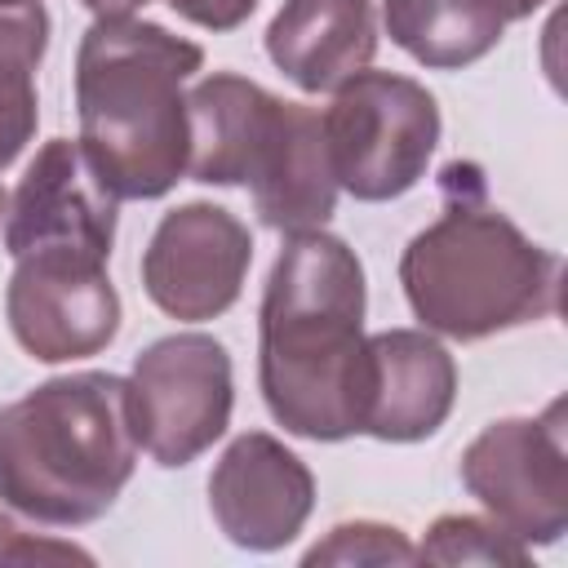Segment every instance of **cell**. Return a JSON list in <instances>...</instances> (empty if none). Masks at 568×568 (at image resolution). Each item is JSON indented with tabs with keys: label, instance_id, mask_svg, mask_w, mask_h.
I'll return each instance as SVG.
<instances>
[{
	"label": "cell",
	"instance_id": "6da1fadb",
	"mask_svg": "<svg viewBox=\"0 0 568 568\" xmlns=\"http://www.w3.org/2000/svg\"><path fill=\"white\" fill-rule=\"evenodd\" d=\"M368 284L342 235L297 231L271 262L257 306V386L266 413L297 439L359 435L368 377Z\"/></svg>",
	"mask_w": 568,
	"mask_h": 568
},
{
	"label": "cell",
	"instance_id": "7a4b0ae2",
	"mask_svg": "<svg viewBox=\"0 0 568 568\" xmlns=\"http://www.w3.org/2000/svg\"><path fill=\"white\" fill-rule=\"evenodd\" d=\"M444 209L399 253V284L422 328L484 342L559 311V253L528 240L484 191L470 160L439 173Z\"/></svg>",
	"mask_w": 568,
	"mask_h": 568
},
{
	"label": "cell",
	"instance_id": "3957f363",
	"mask_svg": "<svg viewBox=\"0 0 568 568\" xmlns=\"http://www.w3.org/2000/svg\"><path fill=\"white\" fill-rule=\"evenodd\" d=\"M204 49L146 18H93L75 49L80 146L120 200H160L186 178V80Z\"/></svg>",
	"mask_w": 568,
	"mask_h": 568
},
{
	"label": "cell",
	"instance_id": "277c9868",
	"mask_svg": "<svg viewBox=\"0 0 568 568\" xmlns=\"http://www.w3.org/2000/svg\"><path fill=\"white\" fill-rule=\"evenodd\" d=\"M129 377L62 373L0 404V501L44 528L102 519L138 466Z\"/></svg>",
	"mask_w": 568,
	"mask_h": 568
},
{
	"label": "cell",
	"instance_id": "5b68a950",
	"mask_svg": "<svg viewBox=\"0 0 568 568\" xmlns=\"http://www.w3.org/2000/svg\"><path fill=\"white\" fill-rule=\"evenodd\" d=\"M320 124L337 191L359 204H386L408 195L426 178L444 133L439 102L422 80L373 67L355 71L342 89H333Z\"/></svg>",
	"mask_w": 568,
	"mask_h": 568
},
{
	"label": "cell",
	"instance_id": "8992f818",
	"mask_svg": "<svg viewBox=\"0 0 568 568\" xmlns=\"http://www.w3.org/2000/svg\"><path fill=\"white\" fill-rule=\"evenodd\" d=\"M129 408L138 448L155 466H191L231 426L235 368L213 333H169L129 368Z\"/></svg>",
	"mask_w": 568,
	"mask_h": 568
},
{
	"label": "cell",
	"instance_id": "52a82bcc",
	"mask_svg": "<svg viewBox=\"0 0 568 568\" xmlns=\"http://www.w3.org/2000/svg\"><path fill=\"white\" fill-rule=\"evenodd\" d=\"M466 493L524 546L568 532V408L550 399L537 417H497L462 453Z\"/></svg>",
	"mask_w": 568,
	"mask_h": 568
},
{
	"label": "cell",
	"instance_id": "ba28073f",
	"mask_svg": "<svg viewBox=\"0 0 568 568\" xmlns=\"http://www.w3.org/2000/svg\"><path fill=\"white\" fill-rule=\"evenodd\" d=\"M248 266H253L248 226L213 200H186L155 222L138 271L146 297L169 320L204 324L240 302Z\"/></svg>",
	"mask_w": 568,
	"mask_h": 568
},
{
	"label": "cell",
	"instance_id": "9c48e42d",
	"mask_svg": "<svg viewBox=\"0 0 568 568\" xmlns=\"http://www.w3.org/2000/svg\"><path fill=\"white\" fill-rule=\"evenodd\" d=\"M4 320L31 359L71 364L115 342L124 306L106 262L75 253H31L13 262L4 284Z\"/></svg>",
	"mask_w": 568,
	"mask_h": 568
},
{
	"label": "cell",
	"instance_id": "30bf717a",
	"mask_svg": "<svg viewBox=\"0 0 568 568\" xmlns=\"http://www.w3.org/2000/svg\"><path fill=\"white\" fill-rule=\"evenodd\" d=\"M120 195L98 178L93 160L71 138H49L27 164L4 209V253H75L111 262Z\"/></svg>",
	"mask_w": 568,
	"mask_h": 568
},
{
	"label": "cell",
	"instance_id": "8fae6325",
	"mask_svg": "<svg viewBox=\"0 0 568 568\" xmlns=\"http://www.w3.org/2000/svg\"><path fill=\"white\" fill-rule=\"evenodd\" d=\"M209 510L231 546L271 555L306 528L315 510V475L271 430H244L213 462Z\"/></svg>",
	"mask_w": 568,
	"mask_h": 568
},
{
	"label": "cell",
	"instance_id": "7c38bea8",
	"mask_svg": "<svg viewBox=\"0 0 568 568\" xmlns=\"http://www.w3.org/2000/svg\"><path fill=\"white\" fill-rule=\"evenodd\" d=\"M457 404V359L430 328L368 333L359 435L382 444L430 439Z\"/></svg>",
	"mask_w": 568,
	"mask_h": 568
},
{
	"label": "cell",
	"instance_id": "4fadbf2b",
	"mask_svg": "<svg viewBox=\"0 0 568 568\" xmlns=\"http://www.w3.org/2000/svg\"><path fill=\"white\" fill-rule=\"evenodd\" d=\"M284 98L248 75L213 71L186 89V178L204 186H248L275 138Z\"/></svg>",
	"mask_w": 568,
	"mask_h": 568
},
{
	"label": "cell",
	"instance_id": "5bb4252c",
	"mask_svg": "<svg viewBox=\"0 0 568 568\" xmlns=\"http://www.w3.org/2000/svg\"><path fill=\"white\" fill-rule=\"evenodd\" d=\"M377 53L373 0H284L266 27V58L302 93H333Z\"/></svg>",
	"mask_w": 568,
	"mask_h": 568
},
{
	"label": "cell",
	"instance_id": "9a60e30c",
	"mask_svg": "<svg viewBox=\"0 0 568 568\" xmlns=\"http://www.w3.org/2000/svg\"><path fill=\"white\" fill-rule=\"evenodd\" d=\"M253 213L262 226L280 235L320 231L337 209V178L328 164V142L320 111L306 102H284L275 138L266 146V160L257 178L248 182Z\"/></svg>",
	"mask_w": 568,
	"mask_h": 568
},
{
	"label": "cell",
	"instance_id": "2e32d148",
	"mask_svg": "<svg viewBox=\"0 0 568 568\" xmlns=\"http://www.w3.org/2000/svg\"><path fill=\"white\" fill-rule=\"evenodd\" d=\"M390 44L430 71H462L506 36L501 0H382Z\"/></svg>",
	"mask_w": 568,
	"mask_h": 568
},
{
	"label": "cell",
	"instance_id": "e0dca14e",
	"mask_svg": "<svg viewBox=\"0 0 568 568\" xmlns=\"http://www.w3.org/2000/svg\"><path fill=\"white\" fill-rule=\"evenodd\" d=\"M49 49V9L40 0L0 4V173L27 151L40 124L36 71Z\"/></svg>",
	"mask_w": 568,
	"mask_h": 568
},
{
	"label": "cell",
	"instance_id": "ac0fdd59",
	"mask_svg": "<svg viewBox=\"0 0 568 568\" xmlns=\"http://www.w3.org/2000/svg\"><path fill=\"white\" fill-rule=\"evenodd\" d=\"M528 546L510 537L497 519L439 515L417 541V564H484V568H528Z\"/></svg>",
	"mask_w": 568,
	"mask_h": 568
},
{
	"label": "cell",
	"instance_id": "d6986e66",
	"mask_svg": "<svg viewBox=\"0 0 568 568\" xmlns=\"http://www.w3.org/2000/svg\"><path fill=\"white\" fill-rule=\"evenodd\" d=\"M306 568H359V564H373V568H404V564H417V546L408 541L404 528L395 524H377V519H351V524H337L328 528L306 555H302Z\"/></svg>",
	"mask_w": 568,
	"mask_h": 568
},
{
	"label": "cell",
	"instance_id": "ffe728a7",
	"mask_svg": "<svg viewBox=\"0 0 568 568\" xmlns=\"http://www.w3.org/2000/svg\"><path fill=\"white\" fill-rule=\"evenodd\" d=\"M0 564H93V555L75 541L27 532L13 515L0 510Z\"/></svg>",
	"mask_w": 568,
	"mask_h": 568
},
{
	"label": "cell",
	"instance_id": "44dd1931",
	"mask_svg": "<svg viewBox=\"0 0 568 568\" xmlns=\"http://www.w3.org/2000/svg\"><path fill=\"white\" fill-rule=\"evenodd\" d=\"M178 18L204 27V31H235L253 18L257 0H164Z\"/></svg>",
	"mask_w": 568,
	"mask_h": 568
},
{
	"label": "cell",
	"instance_id": "7402d4cb",
	"mask_svg": "<svg viewBox=\"0 0 568 568\" xmlns=\"http://www.w3.org/2000/svg\"><path fill=\"white\" fill-rule=\"evenodd\" d=\"M93 18H133L138 9H146L151 0H80Z\"/></svg>",
	"mask_w": 568,
	"mask_h": 568
},
{
	"label": "cell",
	"instance_id": "603a6c76",
	"mask_svg": "<svg viewBox=\"0 0 568 568\" xmlns=\"http://www.w3.org/2000/svg\"><path fill=\"white\" fill-rule=\"evenodd\" d=\"M541 4H546V0H501V9H506V22H524V18H532Z\"/></svg>",
	"mask_w": 568,
	"mask_h": 568
},
{
	"label": "cell",
	"instance_id": "cb8c5ba5",
	"mask_svg": "<svg viewBox=\"0 0 568 568\" xmlns=\"http://www.w3.org/2000/svg\"><path fill=\"white\" fill-rule=\"evenodd\" d=\"M4 209H9V195H4V186H0V226H4Z\"/></svg>",
	"mask_w": 568,
	"mask_h": 568
},
{
	"label": "cell",
	"instance_id": "d4e9b609",
	"mask_svg": "<svg viewBox=\"0 0 568 568\" xmlns=\"http://www.w3.org/2000/svg\"><path fill=\"white\" fill-rule=\"evenodd\" d=\"M0 4H27V0H0Z\"/></svg>",
	"mask_w": 568,
	"mask_h": 568
}]
</instances>
